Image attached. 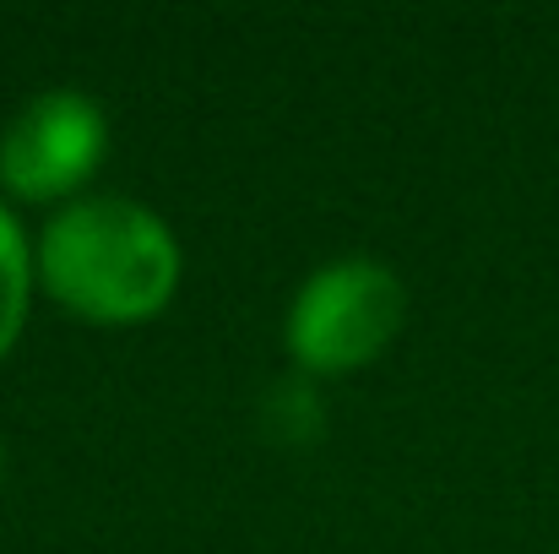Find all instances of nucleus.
Listing matches in <instances>:
<instances>
[{
    "label": "nucleus",
    "instance_id": "nucleus-1",
    "mask_svg": "<svg viewBox=\"0 0 559 554\" xmlns=\"http://www.w3.org/2000/svg\"><path fill=\"white\" fill-rule=\"evenodd\" d=\"M33 278L76 321L136 327L175 299L180 239L153 207L131 196H82L44 223Z\"/></svg>",
    "mask_w": 559,
    "mask_h": 554
},
{
    "label": "nucleus",
    "instance_id": "nucleus-2",
    "mask_svg": "<svg viewBox=\"0 0 559 554\" xmlns=\"http://www.w3.org/2000/svg\"><path fill=\"white\" fill-rule=\"evenodd\" d=\"M407 294L391 267L370 256H337L305 278L288 310V354L305 375H348L385 354L402 332Z\"/></svg>",
    "mask_w": 559,
    "mask_h": 554
},
{
    "label": "nucleus",
    "instance_id": "nucleus-3",
    "mask_svg": "<svg viewBox=\"0 0 559 554\" xmlns=\"http://www.w3.org/2000/svg\"><path fill=\"white\" fill-rule=\"evenodd\" d=\"M109 153L104 109L76 87L27 98L0 131V185L16 201H60L93 180Z\"/></svg>",
    "mask_w": 559,
    "mask_h": 554
},
{
    "label": "nucleus",
    "instance_id": "nucleus-4",
    "mask_svg": "<svg viewBox=\"0 0 559 554\" xmlns=\"http://www.w3.org/2000/svg\"><path fill=\"white\" fill-rule=\"evenodd\" d=\"M27 299H33V250H27L16 217L0 207V359H5L11 343L22 338Z\"/></svg>",
    "mask_w": 559,
    "mask_h": 554
},
{
    "label": "nucleus",
    "instance_id": "nucleus-5",
    "mask_svg": "<svg viewBox=\"0 0 559 554\" xmlns=\"http://www.w3.org/2000/svg\"><path fill=\"white\" fill-rule=\"evenodd\" d=\"M0 473H5V457H0Z\"/></svg>",
    "mask_w": 559,
    "mask_h": 554
}]
</instances>
